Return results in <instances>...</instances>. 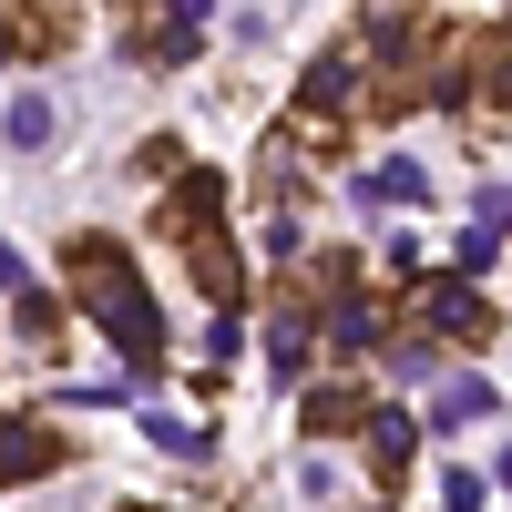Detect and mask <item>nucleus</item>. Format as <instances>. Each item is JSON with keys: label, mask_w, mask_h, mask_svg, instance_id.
Masks as SVG:
<instances>
[{"label": "nucleus", "mask_w": 512, "mask_h": 512, "mask_svg": "<svg viewBox=\"0 0 512 512\" xmlns=\"http://www.w3.org/2000/svg\"><path fill=\"white\" fill-rule=\"evenodd\" d=\"M62 277H72L82 308H93V328L113 338V359L134 379H154L164 369V308H154V287L134 277V256H123L113 236H72L62 246Z\"/></svg>", "instance_id": "1"}, {"label": "nucleus", "mask_w": 512, "mask_h": 512, "mask_svg": "<svg viewBox=\"0 0 512 512\" xmlns=\"http://www.w3.org/2000/svg\"><path fill=\"white\" fill-rule=\"evenodd\" d=\"M431 103H472V113H512V21L451 31L441 41V93Z\"/></svg>", "instance_id": "2"}, {"label": "nucleus", "mask_w": 512, "mask_h": 512, "mask_svg": "<svg viewBox=\"0 0 512 512\" xmlns=\"http://www.w3.org/2000/svg\"><path fill=\"white\" fill-rule=\"evenodd\" d=\"M410 318H420V338H441V349H482V338L502 328L472 277H420L410 287Z\"/></svg>", "instance_id": "3"}, {"label": "nucleus", "mask_w": 512, "mask_h": 512, "mask_svg": "<svg viewBox=\"0 0 512 512\" xmlns=\"http://www.w3.org/2000/svg\"><path fill=\"white\" fill-rule=\"evenodd\" d=\"M41 472H62V431L41 410H0V492H21Z\"/></svg>", "instance_id": "4"}, {"label": "nucleus", "mask_w": 512, "mask_h": 512, "mask_svg": "<svg viewBox=\"0 0 512 512\" xmlns=\"http://www.w3.org/2000/svg\"><path fill=\"white\" fill-rule=\"evenodd\" d=\"M205 226H226V185L205 175V164H185V175L164 185V205H154V236H175V246H195Z\"/></svg>", "instance_id": "5"}, {"label": "nucleus", "mask_w": 512, "mask_h": 512, "mask_svg": "<svg viewBox=\"0 0 512 512\" xmlns=\"http://www.w3.org/2000/svg\"><path fill=\"white\" fill-rule=\"evenodd\" d=\"M369 390H359V379H328V390H308V400H297V431H308V441H338V431H369Z\"/></svg>", "instance_id": "6"}, {"label": "nucleus", "mask_w": 512, "mask_h": 512, "mask_svg": "<svg viewBox=\"0 0 512 512\" xmlns=\"http://www.w3.org/2000/svg\"><path fill=\"white\" fill-rule=\"evenodd\" d=\"M410 410H390V400H379L369 410V431H359V451H369V492H390V482H410Z\"/></svg>", "instance_id": "7"}, {"label": "nucleus", "mask_w": 512, "mask_h": 512, "mask_svg": "<svg viewBox=\"0 0 512 512\" xmlns=\"http://www.w3.org/2000/svg\"><path fill=\"white\" fill-rule=\"evenodd\" d=\"M62 41H72L62 0H11V11H0V52H11V62H31V52H62Z\"/></svg>", "instance_id": "8"}, {"label": "nucleus", "mask_w": 512, "mask_h": 512, "mask_svg": "<svg viewBox=\"0 0 512 512\" xmlns=\"http://www.w3.org/2000/svg\"><path fill=\"white\" fill-rule=\"evenodd\" d=\"M308 349H318V328H308V297H277V308H267V369L277 379H297V369H308Z\"/></svg>", "instance_id": "9"}, {"label": "nucleus", "mask_w": 512, "mask_h": 512, "mask_svg": "<svg viewBox=\"0 0 512 512\" xmlns=\"http://www.w3.org/2000/svg\"><path fill=\"white\" fill-rule=\"evenodd\" d=\"M492 410H502V390H492L482 369H461V379H441V390H431V431L451 441V431H472V420H492Z\"/></svg>", "instance_id": "10"}, {"label": "nucleus", "mask_w": 512, "mask_h": 512, "mask_svg": "<svg viewBox=\"0 0 512 512\" xmlns=\"http://www.w3.org/2000/svg\"><path fill=\"white\" fill-rule=\"evenodd\" d=\"M379 328H390V318H379V297H328V349L338 359H359V349H379Z\"/></svg>", "instance_id": "11"}, {"label": "nucleus", "mask_w": 512, "mask_h": 512, "mask_svg": "<svg viewBox=\"0 0 512 512\" xmlns=\"http://www.w3.org/2000/svg\"><path fill=\"white\" fill-rule=\"evenodd\" d=\"M359 195H369V205H420V195H431V175H420L410 154H390V164H379V175H369Z\"/></svg>", "instance_id": "12"}, {"label": "nucleus", "mask_w": 512, "mask_h": 512, "mask_svg": "<svg viewBox=\"0 0 512 512\" xmlns=\"http://www.w3.org/2000/svg\"><path fill=\"white\" fill-rule=\"evenodd\" d=\"M11 328L31 338V349H41V359H52V349H62V308H52V297H41V287H21V318H11Z\"/></svg>", "instance_id": "13"}, {"label": "nucleus", "mask_w": 512, "mask_h": 512, "mask_svg": "<svg viewBox=\"0 0 512 512\" xmlns=\"http://www.w3.org/2000/svg\"><path fill=\"white\" fill-rule=\"evenodd\" d=\"M0 134H11L21 154H41V144H52V103H41V93H21L11 113H0Z\"/></svg>", "instance_id": "14"}, {"label": "nucleus", "mask_w": 512, "mask_h": 512, "mask_svg": "<svg viewBox=\"0 0 512 512\" xmlns=\"http://www.w3.org/2000/svg\"><path fill=\"white\" fill-rule=\"evenodd\" d=\"M144 431L175 451V461H205V451H216V431H195V420H175V410H144Z\"/></svg>", "instance_id": "15"}, {"label": "nucleus", "mask_w": 512, "mask_h": 512, "mask_svg": "<svg viewBox=\"0 0 512 512\" xmlns=\"http://www.w3.org/2000/svg\"><path fill=\"white\" fill-rule=\"evenodd\" d=\"M297 492H308L318 512H328V502H349V482H338V461H328V451H308V461H297Z\"/></svg>", "instance_id": "16"}, {"label": "nucleus", "mask_w": 512, "mask_h": 512, "mask_svg": "<svg viewBox=\"0 0 512 512\" xmlns=\"http://www.w3.org/2000/svg\"><path fill=\"white\" fill-rule=\"evenodd\" d=\"M492 246H502V226H492V216H482V226H472V236H461V277H482V267H492Z\"/></svg>", "instance_id": "17"}, {"label": "nucleus", "mask_w": 512, "mask_h": 512, "mask_svg": "<svg viewBox=\"0 0 512 512\" xmlns=\"http://www.w3.org/2000/svg\"><path fill=\"white\" fill-rule=\"evenodd\" d=\"M0 287H11V297L31 287V267H21V256H11V236H0Z\"/></svg>", "instance_id": "18"}, {"label": "nucleus", "mask_w": 512, "mask_h": 512, "mask_svg": "<svg viewBox=\"0 0 512 512\" xmlns=\"http://www.w3.org/2000/svg\"><path fill=\"white\" fill-rule=\"evenodd\" d=\"M328 512H379V492H369V502H328Z\"/></svg>", "instance_id": "19"}, {"label": "nucleus", "mask_w": 512, "mask_h": 512, "mask_svg": "<svg viewBox=\"0 0 512 512\" xmlns=\"http://www.w3.org/2000/svg\"><path fill=\"white\" fill-rule=\"evenodd\" d=\"M492 482H502V492H512V451H502V472H492Z\"/></svg>", "instance_id": "20"}]
</instances>
